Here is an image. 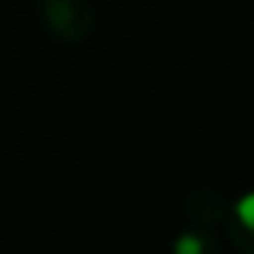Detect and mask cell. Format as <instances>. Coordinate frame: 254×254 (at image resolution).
Returning <instances> with one entry per match:
<instances>
[{"instance_id":"cell-2","label":"cell","mask_w":254,"mask_h":254,"mask_svg":"<svg viewBox=\"0 0 254 254\" xmlns=\"http://www.w3.org/2000/svg\"><path fill=\"white\" fill-rule=\"evenodd\" d=\"M175 254H202V241L197 235H183L175 241Z\"/></svg>"},{"instance_id":"cell-1","label":"cell","mask_w":254,"mask_h":254,"mask_svg":"<svg viewBox=\"0 0 254 254\" xmlns=\"http://www.w3.org/2000/svg\"><path fill=\"white\" fill-rule=\"evenodd\" d=\"M235 213H238V219H241V224L246 227V230H254V191L246 194V197L238 202Z\"/></svg>"}]
</instances>
